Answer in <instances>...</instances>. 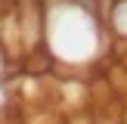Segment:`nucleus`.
<instances>
[]
</instances>
